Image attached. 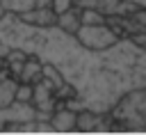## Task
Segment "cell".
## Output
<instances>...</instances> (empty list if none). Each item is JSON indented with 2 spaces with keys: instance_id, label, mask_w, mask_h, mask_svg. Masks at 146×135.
Returning a JSON list of instances; mask_svg holds the SVG:
<instances>
[{
  "instance_id": "obj_1",
  "label": "cell",
  "mask_w": 146,
  "mask_h": 135,
  "mask_svg": "<svg viewBox=\"0 0 146 135\" xmlns=\"http://www.w3.org/2000/svg\"><path fill=\"white\" fill-rule=\"evenodd\" d=\"M11 48L36 53L41 62L55 64L78 92L73 101L64 103L73 110L110 112L125 92L146 87V50L128 37L107 50H89L75 34H66L57 25L36 27L16 14H5L0 18V55Z\"/></svg>"
},
{
  "instance_id": "obj_2",
  "label": "cell",
  "mask_w": 146,
  "mask_h": 135,
  "mask_svg": "<svg viewBox=\"0 0 146 135\" xmlns=\"http://www.w3.org/2000/svg\"><path fill=\"white\" fill-rule=\"evenodd\" d=\"M114 130H146V87H135L125 92L110 110Z\"/></svg>"
},
{
  "instance_id": "obj_3",
  "label": "cell",
  "mask_w": 146,
  "mask_h": 135,
  "mask_svg": "<svg viewBox=\"0 0 146 135\" xmlns=\"http://www.w3.org/2000/svg\"><path fill=\"white\" fill-rule=\"evenodd\" d=\"M75 39L89 50H107V48H112L114 43L121 41V37L116 34V30L107 21L98 23V25H82L75 32Z\"/></svg>"
},
{
  "instance_id": "obj_4",
  "label": "cell",
  "mask_w": 146,
  "mask_h": 135,
  "mask_svg": "<svg viewBox=\"0 0 146 135\" xmlns=\"http://www.w3.org/2000/svg\"><path fill=\"white\" fill-rule=\"evenodd\" d=\"M50 124L55 128V133H71L78 130V110L59 103L55 108V112L50 114Z\"/></svg>"
},
{
  "instance_id": "obj_5",
  "label": "cell",
  "mask_w": 146,
  "mask_h": 135,
  "mask_svg": "<svg viewBox=\"0 0 146 135\" xmlns=\"http://www.w3.org/2000/svg\"><path fill=\"white\" fill-rule=\"evenodd\" d=\"M21 21L30 23V25H36V27H50V25H57V14L52 11L50 5H41V7H34L30 11H23L18 14Z\"/></svg>"
},
{
  "instance_id": "obj_6",
  "label": "cell",
  "mask_w": 146,
  "mask_h": 135,
  "mask_svg": "<svg viewBox=\"0 0 146 135\" xmlns=\"http://www.w3.org/2000/svg\"><path fill=\"white\" fill-rule=\"evenodd\" d=\"M57 27L64 30L66 34H75V32L82 27V9L73 5L71 9L62 11V14L57 16Z\"/></svg>"
},
{
  "instance_id": "obj_7",
  "label": "cell",
  "mask_w": 146,
  "mask_h": 135,
  "mask_svg": "<svg viewBox=\"0 0 146 135\" xmlns=\"http://www.w3.org/2000/svg\"><path fill=\"white\" fill-rule=\"evenodd\" d=\"M16 87H18V80L9 71H2L0 73V110L9 108L16 101Z\"/></svg>"
},
{
  "instance_id": "obj_8",
  "label": "cell",
  "mask_w": 146,
  "mask_h": 135,
  "mask_svg": "<svg viewBox=\"0 0 146 135\" xmlns=\"http://www.w3.org/2000/svg\"><path fill=\"white\" fill-rule=\"evenodd\" d=\"M5 11L7 14H23V11H30L34 7H41V5H50V0H0Z\"/></svg>"
},
{
  "instance_id": "obj_9",
  "label": "cell",
  "mask_w": 146,
  "mask_h": 135,
  "mask_svg": "<svg viewBox=\"0 0 146 135\" xmlns=\"http://www.w3.org/2000/svg\"><path fill=\"white\" fill-rule=\"evenodd\" d=\"M32 98H34V85L18 80V87H16V103H32ZM32 105H34V103H32Z\"/></svg>"
},
{
  "instance_id": "obj_10",
  "label": "cell",
  "mask_w": 146,
  "mask_h": 135,
  "mask_svg": "<svg viewBox=\"0 0 146 135\" xmlns=\"http://www.w3.org/2000/svg\"><path fill=\"white\" fill-rule=\"evenodd\" d=\"M107 16L98 9H82V25H98V23H105Z\"/></svg>"
},
{
  "instance_id": "obj_11",
  "label": "cell",
  "mask_w": 146,
  "mask_h": 135,
  "mask_svg": "<svg viewBox=\"0 0 146 135\" xmlns=\"http://www.w3.org/2000/svg\"><path fill=\"white\" fill-rule=\"evenodd\" d=\"M75 5V0H50V7H52V11L59 16L62 11H66V9H71Z\"/></svg>"
},
{
  "instance_id": "obj_12",
  "label": "cell",
  "mask_w": 146,
  "mask_h": 135,
  "mask_svg": "<svg viewBox=\"0 0 146 135\" xmlns=\"http://www.w3.org/2000/svg\"><path fill=\"white\" fill-rule=\"evenodd\" d=\"M130 2H135V5H139V7H146V0H130Z\"/></svg>"
},
{
  "instance_id": "obj_13",
  "label": "cell",
  "mask_w": 146,
  "mask_h": 135,
  "mask_svg": "<svg viewBox=\"0 0 146 135\" xmlns=\"http://www.w3.org/2000/svg\"><path fill=\"white\" fill-rule=\"evenodd\" d=\"M5 14H7V11H5V7H2V2H0V18H2Z\"/></svg>"
}]
</instances>
